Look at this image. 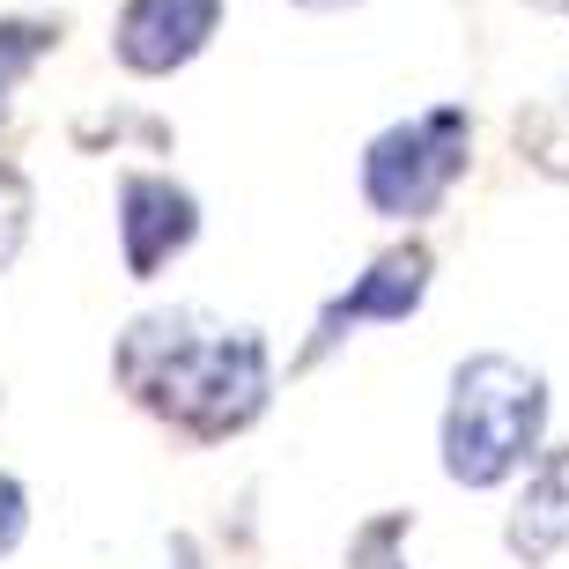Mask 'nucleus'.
I'll use <instances>...</instances> for the list:
<instances>
[{
  "label": "nucleus",
  "instance_id": "nucleus-2",
  "mask_svg": "<svg viewBox=\"0 0 569 569\" xmlns=\"http://www.w3.org/2000/svg\"><path fill=\"white\" fill-rule=\"evenodd\" d=\"M548 437V378L518 356H466L451 370L443 400V473L459 488H503L510 473H532Z\"/></svg>",
  "mask_w": 569,
  "mask_h": 569
},
{
  "label": "nucleus",
  "instance_id": "nucleus-10",
  "mask_svg": "<svg viewBox=\"0 0 569 569\" xmlns=\"http://www.w3.org/2000/svg\"><path fill=\"white\" fill-rule=\"evenodd\" d=\"M22 237H30V178L16 163H0V274L22 252Z\"/></svg>",
  "mask_w": 569,
  "mask_h": 569
},
{
  "label": "nucleus",
  "instance_id": "nucleus-4",
  "mask_svg": "<svg viewBox=\"0 0 569 569\" xmlns=\"http://www.w3.org/2000/svg\"><path fill=\"white\" fill-rule=\"evenodd\" d=\"M422 296H429V252H422V244H392V252H378L348 289L333 296V303H326V311H318V326H311V340H303L296 370L326 362L340 340H356L362 326H400L407 311H422Z\"/></svg>",
  "mask_w": 569,
  "mask_h": 569
},
{
  "label": "nucleus",
  "instance_id": "nucleus-3",
  "mask_svg": "<svg viewBox=\"0 0 569 569\" xmlns=\"http://www.w3.org/2000/svg\"><path fill=\"white\" fill-rule=\"evenodd\" d=\"M473 156V119L459 104H429L415 119H392L378 141L362 148V200L385 222H422L451 200Z\"/></svg>",
  "mask_w": 569,
  "mask_h": 569
},
{
  "label": "nucleus",
  "instance_id": "nucleus-9",
  "mask_svg": "<svg viewBox=\"0 0 569 569\" xmlns=\"http://www.w3.org/2000/svg\"><path fill=\"white\" fill-rule=\"evenodd\" d=\"M60 44V22H38V16H0V119H8V97L30 67Z\"/></svg>",
  "mask_w": 569,
  "mask_h": 569
},
{
  "label": "nucleus",
  "instance_id": "nucleus-12",
  "mask_svg": "<svg viewBox=\"0 0 569 569\" xmlns=\"http://www.w3.org/2000/svg\"><path fill=\"white\" fill-rule=\"evenodd\" d=\"M163 569H200V548H192L186 532H178V540H170V548H163Z\"/></svg>",
  "mask_w": 569,
  "mask_h": 569
},
{
  "label": "nucleus",
  "instance_id": "nucleus-11",
  "mask_svg": "<svg viewBox=\"0 0 569 569\" xmlns=\"http://www.w3.org/2000/svg\"><path fill=\"white\" fill-rule=\"evenodd\" d=\"M22 526H30V496H22V481H8V473H0V555H16Z\"/></svg>",
  "mask_w": 569,
  "mask_h": 569
},
{
  "label": "nucleus",
  "instance_id": "nucleus-1",
  "mask_svg": "<svg viewBox=\"0 0 569 569\" xmlns=\"http://www.w3.org/2000/svg\"><path fill=\"white\" fill-rule=\"evenodd\" d=\"M111 370L127 385V400L156 422H170L192 443H222L237 429H252L274 400V362H267V340L252 326H230V318L208 311H148L133 318L119 348H111Z\"/></svg>",
  "mask_w": 569,
  "mask_h": 569
},
{
  "label": "nucleus",
  "instance_id": "nucleus-5",
  "mask_svg": "<svg viewBox=\"0 0 569 569\" xmlns=\"http://www.w3.org/2000/svg\"><path fill=\"white\" fill-rule=\"evenodd\" d=\"M200 237V200L163 170H127L119 178V259L133 281H156L170 259Z\"/></svg>",
  "mask_w": 569,
  "mask_h": 569
},
{
  "label": "nucleus",
  "instance_id": "nucleus-8",
  "mask_svg": "<svg viewBox=\"0 0 569 569\" xmlns=\"http://www.w3.org/2000/svg\"><path fill=\"white\" fill-rule=\"evenodd\" d=\"M518 148H526L540 170L569 178V82L555 97H540L532 111H518Z\"/></svg>",
  "mask_w": 569,
  "mask_h": 569
},
{
  "label": "nucleus",
  "instance_id": "nucleus-6",
  "mask_svg": "<svg viewBox=\"0 0 569 569\" xmlns=\"http://www.w3.org/2000/svg\"><path fill=\"white\" fill-rule=\"evenodd\" d=\"M222 30V0H127L111 22V52L127 74H178Z\"/></svg>",
  "mask_w": 569,
  "mask_h": 569
},
{
  "label": "nucleus",
  "instance_id": "nucleus-13",
  "mask_svg": "<svg viewBox=\"0 0 569 569\" xmlns=\"http://www.w3.org/2000/svg\"><path fill=\"white\" fill-rule=\"evenodd\" d=\"M296 8H311V16H340V8H362V0H296Z\"/></svg>",
  "mask_w": 569,
  "mask_h": 569
},
{
  "label": "nucleus",
  "instance_id": "nucleus-7",
  "mask_svg": "<svg viewBox=\"0 0 569 569\" xmlns=\"http://www.w3.org/2000/svg\"><path fill=\"white\" fill-rule=\"evenodd\" d=\"M503 548L526 569H540L548 555L569 548V443H555V451L532 459L526 488H518V503L503 518Z\"/></svg>",
  "mask_w": 569,
  "mask_h": 569
},
{
  "label": "nucleus",
  "instance_id": "nucleus-14",
  "mask_svg": "<svg viewBox=\"0 0 569 569\" xmlns=\"http://www.w3.org/2000/svg\"><path fill=\"white\" fill-rule=\"evenodd\" d=\"M532 8H548V16H569V0H532Z\"/></svg>",
  "mask_w": 569,
  "mask_h": 569
}]
</instances>
